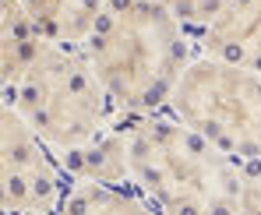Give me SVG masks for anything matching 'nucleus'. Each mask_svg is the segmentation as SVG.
<instances>
[{"label":"nucleus","instance_id":"obj_3","mask_svg":"<svg viewBox=\"0 0 261 215\" xmlns=\"http://www.w3.org/2000/svg\"><path fill=\"white\" fill-rule=\"evenodd\" d=\"M127 183L159 215H240V166L170 113L124 117Z\"/></svg>","mask_w":261,"mask_h":215},{"label":"nucleus","instance_id":"obj_8","mask_svg":"<svg viewBox=\"0 0 261 215\" xmlns=\"http://www.w3.org/2000/svg\"><path fill=\"white\" fill-rule=\"evenodd\" d=\"M57 215H159V212L130 183L74 180Z\"/></svg>","mask_w":261,"mask_h":215},{"label":"nucleus","instance_id":"obj_9","mask_svg":"<svg viewBox=\"0 0 261 215\" xmlns=\"http://www.w3.org/2000/svg\"><path fill=\"white\" fill-rule=\"evenodd\" d=\"M159 4L173 14L194 39H201L237 0H159Z\"/></svg>","mask_w":261,"mask_h":215},{"label":"nucleus","instance_id":"obj_1","mask_svg":"<svg viewBox=\"0 0 261 215\" xmlns=\"http://www.w3.org/2000/svg\"><path fill=\"white\" fill-rule=\"evenodd\" d=\"M82 53L120 117H148L166 110L201 46L159 0H110Z\"/></svg>","mask_w":261,"mask_h":215},{"label":"nucleus","instance_id":"obj_7","mask_svg":"<svg viewBox=\"0 0 261 215\" xmlns=\"http://www.w3.org/2000/svg\"><path fill=\"white\" fill-rule=\"evenodd\" d=\"M46 43L85 46L110 0H18Z\"/></svg>","mask_w":261,"mask_h":215},{"label":"nucleus","instance_id":"obj_10","mask_svg":"<svg viewBox=\"0 0 261 215\" xmlns=\"http://www.w3.org/2000/svg\"><path fill=\"white\" fill-rule=\"evenodd\" d=\"M240 215H261V163L240 166Z\"/></svg>","mask_w":261,"mask_h":215},{"label":"nucleus","instance_id":"obj_6","mask_svg":"<svg viewBox=\"0 0 261 215\" xmlns=\"http://www.w3.org/2000/svg\"><path fill=\"white\" fill-rule=\"evenodd\" d=\"M201 53L261 71V0H237L198 39Z\"/></svg>","mask_w":261,"mask_h":215},{"label":"nucleus","instance_id":"obj_2","mask_svg":"<svg viewBox=\"0 0 261 215\" xmlns=\"http://www.w3.org/2000/svg\"><path fill=\"white\" fill-rule=\"evenodd\" d=\"M4 106H11L64 166L99 145L124 117L99 85L82 46L39 43L4 67Z\"/></svg>","mask_w":261,"mask_h":215},{"label":"nucleus","instance_id":"obj_4","mask_svg":"<svg viewBox=\"0 0 261 215\" xmlns=\"http://www.w3.org/2000/svg\"><path fill=\"white\" fill-rule=\"evenodd\" d=\"M237 166L261 163V71L198 53L166 110Z\"/></svg>","mask_w":261,"mask_h":215},{"label":"nucleus","instance_id":"obj_5","mask_svg":"<svg viewBox=\"0 0 261 215\" xmlns=\"http://www.w3.org/2000/svg\"><path fill=\"white\" fill-rule=\"evenodd\" d=\"M0 183L4 215H57L74 183L64 159L11 106L0 110Z\"/></svg>","mask_w":261,"mask_h":215}]
</instances>
